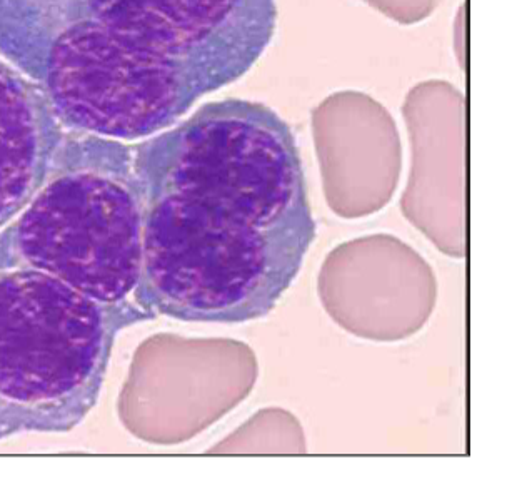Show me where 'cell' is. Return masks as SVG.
Returning a JSON list of instances; mask_svg holds the SVG:
<instances>
[{
	"label": "cell",
	"mask_w": 512,
	"mask_h": 494,
	"mask_svg": "<svg viewBox=\"0 0 512 494\" xmlns=\"http://www.w3.org/2000/svg\"><path fill=\"white\" fill-rule=\"evenodd\" d=\"M132 157L142 204L134 303L184 323L271 313L316 239L291 127L256 102H209Z\"/></svg>",
	"instance_id": "1"
},
{
	"label": "cell",
	"mask_w": 512,
	"mask_h": 494,
	"mask_svg": "<svg viewBox=\"0 0 512 494\" xmlns=\"http://www.w3.org/2000/svg\"><path fill=\"white\" fill-rule=\"evenodd\" d=\"M276 17V0H0V56L67 131L132 142L241 79Z\"/></svg>",
	"instance_id": "2"
},
{
	"label": "cell",
	"mask_w": 512,
	"mask_h": 494,
	"mask_svg": "<svg viewBox=\"0 0 512 494\" xmlns=\"http://www.w3.org/2000/svg\"><path fill=\"white\" fill-rule=\"evenodd\" d=\"M142 204L132 146L66 134L46 181L0 229V271L36 269L101 303L134 294Z\"/></svg>",
	"instance_id": "3"
},
{
	"label": "cell",
	"mask_w": 512,
	"mask_h": 494,
	"mask_svg": "<svg viewBox=\"0 0 512 494\" xmlns=\"http://www.w3.org/2000/svg\"><path fill=\"white\" fill-rule=\"evenodd\" d=\"M154 319L36 269L0 271V441L69 433L99 401L122 329Z\"/></svg>",
	"instance_id": "4"
},
{
	"label": "cell",
	"mask_w": 512,
	"mask_h": 494,
	"mask_svg": "<svg viewBox=\"0 0 512 494\" xmlns=\"http://www.w3.org/2000/svg\"><path fill=\"white\" fill-rule=\"evenodd\" d=\"M66 134L41 84L0 59V229L46 181Z\"/></svg>",
	"instance_id": "5"
}]
</instances>
